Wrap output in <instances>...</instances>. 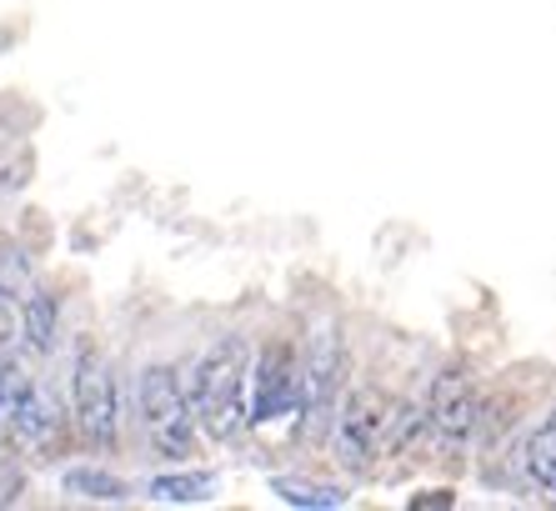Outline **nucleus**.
I'll return each mask as SVG.
<instances>
[{"mask_svg":"<svg viewBox=\"0 0 556 511\" xmlns=\"http://www.w3.org/2000/svg\"><path fill=\"white\" fill-rule=\"evenodd\" d=\"M247 371H251V346L241 336H220L206 357L191 371V416L211 441H231L247 426Z\"/></svg>","mask_w":556,"mask_h":511,"instance_id":"nucleus-1","label":"nucleus"},{"mask_svg":"<svg viewBox=\"0 0 556 511\" xmlns=\"http://www.w3.org/2000/svg\"><path fill=\"white\" fill-rule=\"evenodd\" d=\"M136 401H141V426L151 436V447L170 461H186L195 451V416L191 401H186V386L176 376V366H146L141 386H136Z\"/></svg>","mask_w":556,"mask_h":511,"instance_id":"nucleus-2","label":"nucleus"},{"mask_svg":"<svg viewBox=\"0 0 556 511\" xmlns=\"http://www.w3.org/2000/svg\"><path fill=\"white\" fill-rule=\"evenodd\" d=\"M76 422H80V436L96 451L116 447V436H121L116 376H111V361L101 357L96 341H80V351H76Z\"/></svg>","mask_w":556,"mask_h":511,"instance_id":"nucleus-3","label":"nucleus"},{"mask_svg":"<svg viewBox=\"0 0 556 511\" xmlns=\"http://www.w3.org/2000/svg\"><path fill=\"white\" fill-rule=\"evenodd\" d=\"M387 426H391L387 397H381V391H371V386H356V391H351V397L337 407V426H331L337 457L346 461V466H356V472H362L366 461H371V451L381 447Z\"/></svg>","mask_w":556,"mask_h":511,"instance_id":"nucleus-4","label":"nucleus"},{"mask_svg":"<svg viewBox=\"0 0 556 511\" xmlns=\"http://www.w3.org/2000/svg\"><path fill=\"white\" fill-rule=\"evenodd\" d=\"M251 376V416L247 422H271L281 411H291V401L301 397V376H296V357L286 341L261 346L256 366L247 371Z\"/></svg>","mask_w":556,"mask_h":511,"instance_id":"nucleus-5","label":"nucleus"},{"mask_svg":"<svg viewBox=\"0 0 556 511\" xmlns=\"http://www.w3.org/2000/svg\"><path fill=\"white\" fill-rule=\"evenodd\" d=\"M421 416L431 422L441 447H466V436L477 432V416H481L471 376L466 371H441L437 386H431V407Z\"/></svg>","mask_w":556,"mask_h":511,"instance_id":"nucleus-6","label":"nucleus"},{"mask_svg":"<svg viewBox=\"0 0 556 511\" xmlns=\"http://www.w3.org/2000/svg\"><path fill=\"white\" fill-rule=\"evenodd\" d=\"M337 382H341V336L321 332L316 336V351H311V366L301 376V401H306L311 426L321 432L331 426V401H337Z\"/></svg>","mask_w":556,"mask_h":511,"instance_id":"nucleus-7","label":"nucleus"},{"mask_svg":"<svg viewBox=\"0 0 556 511\" xmlns=\"http://www.w3.org/2000/svg\"><path fill=\"white\" fill-rule=\"evenodd\" d=\"M521 472L527 482L556 501V411H546V422L527 436V451H521Z\"/></svg>","mask_w":556,"mask_h":511,"instance_id":"nucleus-8","label":"nucleus"},{"mask_svg":"<svg viewBox=\"0 0 556 511\" xmlns=\"http://www.w3.org/2000/svg\"><path fill=\"white\" fill-rule=\"evenodd\" d=\"M211 491H216L211 472H166L151 482V501H166V507H191V501H206Z\"/></svg>","mask_w":556,"mask_h":511,"instance_id":"nucleus-9","label":"nucleus"},{"mask_svg":"<svg viewBox=\"0 0 556 511\" xmlns=\"http://www.w3.org/2000/svg\"><path fill=\"white\" fill-rule=\"evenodd\" d=\"M21 326H26V346H30V351H51V346H55V296L51 291H26Z\"/></svg>","mask_w":556,"mask_h":511,"instance_id":"nucleus-10","label":"nucleus"},{"mask_svg":"<svg viewBox=\"0 0 556 511\" xmlns=\"http://www.w3.org/2000/svg\"><path fill=\"white\" fill-rule=\"evenodd\" d=\"M276 497L286 507H311V511H326V507H341L346 491L341 486H321V482H301V476H276Z\"/></svg>","mask_w":556,"mask_h":511,"instance_id":"nucleus-11","label":"nucleus"},{"mask_svg":"<svg viewBox=\"0 0 556 511\" xmlns=\"http://www.w3.org/2000/svg\"><path fill=\"white\" fill-rule=\"evenodd\" d=\"M65 491L86 501H126V482L111 472H96V466H80V472H65Z\"/></svg>","mask_w":556,"mask_h":511,"instance_id":"nucleus-12","label":"nucleus"},{"mask_svg":"<svg viewBox=\"0 0 556 511\" xmlns=\"http://www.w3.org/2000/svg\"><path fill=\"white\" fill-rule=\"evenodd\" d=\"M416 507H452V497H446V491H427V497L416 501Z\"/></svg>","mask_w":556,"mask_h":511,"instance_id":"nucleus-13","label":"nucleus"}]
</instances>
